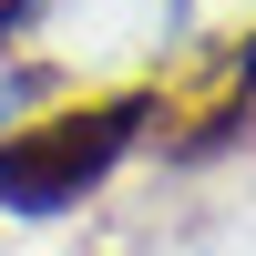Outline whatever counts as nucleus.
Returning <instances> with one entry per match:
<instances>
[{
    "label": "nucleus",
    "instance_id": "obj_2",
    "mask_svg": "<svg viewBox=\"0 0 256 256\" xmlns=\"http://www.w3.org/2000/svg\"><path fill=\"white\" fill-rule=\"evenodd\" d=\"M246 113H256V31L216 41L184 82H164L144 134H164V154H216V144L246 134Z\"/></svg>",
    "mask_w": 256,
    "mask_h": 256
},
{
    "label": "nucleus",
    "instance_id": "obj_1",
    "mask_svg": "<svg viewBox=\"0 0 256 256\" xmlns=\"http://www.w3.org/2000/svg\"><path fill=\"white\" fill-rule=\"evenodd\" d=\"M144 123H154V92L134 82V92H92V102H62V113L0 134V205H20V216L82 205V195L144 144Z\"/></svg>",
    "mask_w": 256,
    "mask_h": 256
}]
</instances>
